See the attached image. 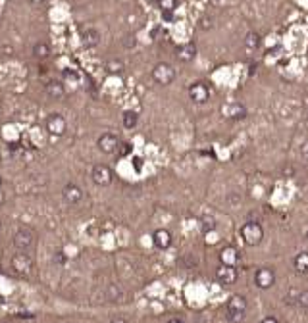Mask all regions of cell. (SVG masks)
Returning a JSON list of instances; mask_svg holds the SVG:
<instances>
[{
  "mask_svg": "<svg viewBox=\"0 0 308 323\" xmlns=\"http://www.w3.org/2000/svg\"><path fill=\"white\" fill-rule=\"evenodd\" d=\"M162 17L166 21H172V19H174V14H162Z\"/></svg>",
  "mask_w": 308,
  "mask_h": 323,
  "instance_id": "34",
  "label": "cell"
},
{
  "mask_svg": "<svg viewBox=\"0 0 308 323\" xmlns=\"http://www.w3.org/2000/svg\"><path fill=\"white\" fill-rule=\"evenodd\" d=\"M189 98L195 102V104H206L210 100V89L206 83L202 81H196L189 85Z\"/></svg>",
  "mask_w": 308,
  "mask_h": 323,
  "instance_id": "7",
  "label": "cell"
},
{
  "mask_svg": "<svg viewBox=\"0 0 308 323\" xmlns=\"http://www.w3.org/2000/svg\"><path fill=\"white\" fill-rule=\"evenodd\" d=\"M166 323H185V322H183L181 318H170V320H168Z\"/></svg>",
  "mask_w": 308,
  "mask_h": 323,
  "instance_id": "33",
  "label": "cell"
},
{
  "mask_svg": "<svg viewBox=\"0 0 308 323\" xmlns=\"http://www.w3.org/2000/svg\"><path fill=\"white\" fill-rule=\"evenodd\" d=\"M260 323H279V322H277L274 316H268V318H264V320H262Z\"/></svg>",
  "mask_w": 308,
  "mask_h": 323,
  "instance_id": "31",
  "label": "cell"
},
{
  "mask_svg": "<svg viewBox=\"0 0 308 323\" xmlns=\"http://www.w3.org/2000/svg\"><path fill=\"white\" fill-rule=\"evenodd\" d=\"M91 179H93V183L98 185V187H108L114 181V171L106 163H97L91 169Z\"/></svg>",
  "mask_w": 308,
  "mask_h": 323,
  "instance_id": "5",
  "label": "cell"
},
{
  "mask_svg": "<svg viewBox=\"0 0 308 323\" xmlns=\"http://www.w3.org/2000/svg\"><path fill=\"white\" fill-rule=\"evenodd\" d=\"M239 235H241L245 244L258 246L260 242H262V239H264V229H262V225H260L258 221H246L239 229Z\"/></svg>",
  "mask_w": 308,
  "mask_h": 323,
  "instance_id": "2",
  "label": "cell"
},
{
  "mask_svg": "<svg viewBox=\"0 0 308 323\" xmlns=\"http://www.w3.org/2000/svg\"><path fill=\"white\" fill-rule=\"evenodd\" d=\"M29 2H33V4H43L45 0H29Z\"/></svg>",
  "mask_w": 308,
  "mask_h": 323,
  "instance_id": "35",
  "label": "cell"
},
{
  "mask_svg": "<svg viewBox=\"0 0 308 323\" xmlns=\"http://www.w3.org/2000/svg\"><path fill=\"white\" fill-rule=\"evenodd\" d=\"M56 262H58V264H64L65 262V256L62 252H56Z\"/></svg>",
  "mask_w": 308,
  "mask_h": 323,
  "instance_id": "32",
  "label": "cell"
},
{
  "mask_svg": "<svg viewBox=\"0 0 308 323\" xmlns=\"http://www.w3.org/2000/svg\"><path fill=\"white\" fill-rule=\"evenodd\" d=\"M299 152H301V158L303 160H307L308 162V139L301 145V148H299Z\"/></svg>",
  "mask_w": 308,
  "mask_h": 323,
  "instance_id": "28",
  "label": "cell"
},
{
  "mask_svg": "<svg viewBox=\"0 0 308 323\" xmlns=\"http://www.w3.org/2000/svg\"><path fill=\"white\" fill-rule=\"evenodd\" d=\"M237 269L235 266H226V264H220V268L216 269V279L222 283V285H233L237 281Z\"/></svg>",
  "mask_w": 308,
  "mask_h": 323,
  "instance_id": "12",
  "label": "cell"
},
{
  "mask_svg": "<svg viewBox=\"0 0 308 323\" xmlns=\"http://www.w3.org/2000/svg\"><path fill=\"white\" fill-rule=\"evenodd\" d=\"M47 95H49L50 98H62L65 95L64 83H60V81H50L49 85H47Z\"/></svg>",
  "mask_w": 308,
  "mask_h": 323,
  "instance_id": "18",
  "label": "cell"
},
{
  "mask_svg": "<svg viewBox=\"0 0 308 323\" xmlns=\"http://www.w3.org/2000/svg\"><path fill=\"white\" fill-rule=\"evenodd\" d=\"M81 43L85 49H95L98 43H100V33L97 29H93V27H89V29H85L81 33Z\"/></svg>",
  "mask_w": 308,
  "mask_h": 323,
  "instance_id": "16",
  "label": "cell"
},
{
  "mask_svg": "<svg viewBox=\"0 0 308 323\" xmlns=\"http://www.w3.org/2000/svg\"><path fill=\"white\" fill-rule=\"evenodd\" d=\"M12 269H14V273L21 275V277H27L33 271V260L27 254H16L12 258Z\"/></svg>",
  "mask_w": 308,
  "mask_h": 323,
  "instance_id": "11",
  "label": "cell"
},
{
  "mask_svg": "<svg viewBox=\"0 0 308 323\" xmlns=\"http://www.w3.org/2000/svg\"><path fill=\"white\" fill-rule=\"evenodd\" d=\"M246 314V298L241 294H233L226 304V318L231 323H241Z\"/></svg>",
  "mask_w": 308,
  "mask_h": 323,
  "instance_id": "1",
  "label": "cell"
},
{
  "mask_svg": "<svg viewBox=\"0 0 308 323\" xmlns=\"http://www.w3.org/2000/svg\"><path fill=\"white\" fill-rule=\"evenodd\" d=\"M106 71H108L110 75H120V73H123V62H120V60H110V62L106 64Z\"/></svg>",
  "mask_w": 308,
  "mask_h": 323,
  "instance_id": "23",
  "label": "cell"
},
{
  "mask_svg": "<svg viewBox=\"0 0 308 323\" xmlns=\"http://www.w3.org/2000/svg\"><path fill=\"white\" fill-rule=\"evenodd\" d=\"M0 204H4V193L0 191Z\"/></svg>",
  "mask_w": 308,
  "mask_h": 323,
  "instance_id": "36",
  "label": "cell"
},
{
  "mask_svg": "<svg viewBox=\"0 0 308 323\" xmlns=\"http://www.w3.org/2000/svg\"><path fill=\"white\" fill-rule=\"evenodd\" d=\"M0 187H2V177H0Z\"/></svg>",
  "mask_w": 308,
  "mask_h": 323,
  "instance_id": "40",
  "label": "cell"
},
{
  "mask_svg": "<svg viewBox=\"0 0 308 323\" xmlns=\"http://www.w3.org/2000/svg\"><path fill=\"white\" fill-rule=\"evenodd\" d=\"M122 121H123V127L125 129H133L139 123V115H137V112H133V110H127V112H123V115H122Z\"/></svg>",
  "mask_w": 308,
  "mask_h": 323,
  "instance_id": "20",
  "label": "cell"
},
{
  "mask_svg": "<svg viewBox=\"0 0 308 323\" xmlns=\"http://www.w3.org/2000/svg\"><path fill=\"white\" fill-rule=\"evenodd\" d=\"M176 56H178V60L181 62H193L196 56V45L195 43H185V45H181L176 49Z\"/></svg>",
  "mask_w": 308,
  "mask_h": 323,
  "instance_id": "14",
  "label": "cell"
},
{
  "mask_svg": "<svg viewBox=\"0 0 308 323\" xmlns=\"http://www.w3.org/2000/svg\"><path fill=\"white\" fill-rule=\"evenodd\" d=\"M297 306L308 308V291H301V294H299V300H297Z\"/></svg>",
  "mask_w": 308,
  "mask_h": 323,
  "instance_id": "26",
  "label": "cell"
},
{
  "mask_svg": "<svg viewBox=\"0 0 308 323\" xmlns=\"http://www.w3.org/2000/svg\"><path fill=\"white\" fill-rule=\"evenodd\" d=\"M0 233H2V221H0Z\"/></svg>",
  "mask_w": 308,
  "mask_h": 323,
  "instance_id": "39",
  "label": "cell"
},
{
  "mask_svg": "<svg viewBox=\"0 0 308 323\" xmlns=\"http://www.w3.org/2000/svg\"><path fill=\"white\" fill-rule=\"evenodd\" d=\"M125 39H127V41H125V45H127V47H133V45H135V35H127Z\"/></svg>",
  "mask_w": 308,
  "mask_h": 323,
  "instance_id": "30",
  "label": "cell"
},
{
  "mask_svg": "<svg viewBox=\"0 0 308 323\" xmlns=\"http://www.w3.org/2000/svg\"><path fill=\"white\" fill-rule=\"evenodd\" d=\"M299 294H301V291H299V289H289V292L283 296V302H285V304H297Z\"/></svg>",
  "mask_w": 308,
  "mask_h": 323,
  "instance_id": "25",
  "label": "cell"
},
{
  "mask_svg": "<svg viewBox=\"0 0 308 323\" xmlns=\"http://www.w3.org/2000/svg\"><path fill=\"white\" fill-rule=\"evenodd\" d=\"M212 2H216V4H218V2H224V0H212Z\"/></svg>",
  "mask_w": 308,
  "mask_h": 323,
  "instance_id": "38",
  "label": "cell"
},
{
  "mask_svg": "<svg viewBox=\"0 0 308 323\" xmlns=\"http://www.w3.org/2000/svg\"><path fill=\"white\" fill-rule=\"evenodd\" d=\"M45 129L52 137H62L67 131V121H65V117L62 113H50L49 117L45 119Z\"/></svg>",
  "mask_w": 308,
  "mask_h": 323,
  "instance_id": "4",
  "label": "cell"
},
{
  "mask_svg": "<svg viewBox=\"0 0 308 323\" xmlns=\"http://www.w3.org/2000/svg\"><path fill=\"white\" fill-rule=\"evenodd\" d=\"M220 262L226 264V266H235L239 262V252L233 246H224L220 250Z\"/></svg>",
  "mask_w": 308,
  "mask_h": 323,
  "instance_id": "17",
  "label": "cell"
},
{
  "mask_svg": "<svg viewBox=\"0 0 308 323\" xmlns=\"http://www.w3.org/2000/svg\"><path fill=\"white\" fill-rule=\"evenodd\" d=\"M254 283L256 287L266 291V289H272L276 285V273L272 268H260L258 271L254 273Z\"/></svg>",
  "mask_w": 308,
  "mask_h": 323,
  "instance_id": "10",
  "label": "cell"
},
{
  "mask_svg": "<svg viewBox=\"0 0 308 323\" xmlns=\"http://www.w3.org/2000/svg\"><path fill=\"white\" fill-rule=\"evenodd\" d=\"M152 79L156 81L158 85H172L174 79H176V69L170 64H166V62H160L152 69Z\"/></svg>",
  "mask_w": 308,
  "mask_h": 323,
  "instance_id": "6",
  "label": "cell"
},
{
  "mask_svg": "<svg viewBox=\"0 0 308 323\" xmlns=\"http://www.w3.org/2000/svg\"><path fill=\"white\" fill-rule=\"evenodd\" d=\"M305 237H307V239H308V231H307V235H305Z\"/></svg>",
  "mask_w": 308,
  "mask_h": 323,
  "instance_id": "41",
  "label": "cell"
},
{
  "mask_svg": "<svg viewBox=\"0 0 308 323\" xmlns=\"http://www.w3.org/2000/svg\"><path fill=\"white\" fill-rule=\"evenodd\" d=\"M246 106L237 102V100H231V102H226L222 104V115L227 117V119H245L246 117Z\"/></svg>",
  "mask_w": 308,
  "mask_h": 323,
  "instance_id": "9",
  "label": "cell"
},
{
  "mask_svg": "<svg viewBox=\"0 0 308 323\" xmlns=\"http://www.w3.org/2000/svg\"><path fill=\"white\" fill-rule=\"evenodd\" d=\"M152 242H154V246L160 248V250L170 248V244H172V235H170V231H168V229H156V231L152 233Z\"/></svg>",
  "mask_w": 308,
  "mask_h": 323,
  "instance_id": "15",
  "label": "cell"
},
{
  "mask_svg": "<svg viewBox=\"0 0 308 323\" xmlns=\"http://www.w3.org/2000/svg\"><path fill=\"white\" fill-rule=\"evenodd\" d=\"M245 47L246 49H258L260 47V35L258 33H254V31H250L248 35H246V39H245Z\"/></svg>",
  "mask_w": 308,
  "mask_h": 323,
  "instance_id": "24",
  "label": "cell"
},
{
  "mask_svg": "<svg viewBox=\"0 0 308 323\" xmlns=\"http://www.w3.org/2000/svg\"><path fill=\"white\" fill-rule=\"evenodd\" d=\"M293 266L299 273H308V252H301L293 260Z\"/></svg>",
  "mask_w": 308,
  "mask_h": 323,
  "instance_id": "19",
  "label": "cell"
},
{
  "mask_svg": "<svg viewBox=\"0 0 308 323\" xmlns=\"http://www.w3.org/2000/svg\"><path fill=\"white\" fill-rule=\"evenodd\" d=\"M148 2H152V4H160V0H148Z\"/></svg>",
  "mask_w": 308,
  "mask_h": 323,
  "instance_id": "37",
  "label": "cell"
},
{
  "mask_svg": "<svg viewBox=\"0 0 308 323\" xmlns=\"http://www.w3.org/2000/svg\"><path fill=\"white\" fill-rule=\"evenodd\" d=\"M62 196H64V200L67 204H79L83 200V191L81 187L69 183V185H65L64 189H62Z\"/></svg>",
  "mask_w": 308,
  "mask_h": 323,
  "instance_id": "13",
  "label": "cell"
},
{
  "mask_svg": "<svg viewBox=\"0 0 308 323\" xmlns=\"http://www.w3.org/2000/svg\"><path fill=\"white\" fill-rule=\"evenodd\" d=\"M35 244H37V233L33 229H29V227L17 229L16 235H14V246H16L17 250L29 252V250L35 248Z\"/></svg>",
  "mask_w": 308,
  "mask_h": 323,
  "instance_id": "3",
  "label": "cell"
},
{
  "mask_svg": "<svg viewBox=\"0 0 308 323\" xmlns=\"http://www.w3.org/2000/svg\"><path fill=\"white\" fill-rule=\"evenodd\" d=\"M108 323H127V320H125V318H122V316H116V318H112Z\"/></svg>",
  "mask_w": 308,
  "mask_h": 323,
  "instance_id": "29",
  "label": "cell"
},
{
  "mask_svg": "<svg viewBox=\"0 0 308 323\" xmlns=\"http://www.w3.org/2000/svg\"><path fill=\"white\" fill-rule=\"evenodd\" d=\"M33 56H35L37 60H47L50 56V47L47 43H37V45L33 47Z\"/></svg>",
  "mask_w": 308,
  "mask_h": 323,
  "instance_id": "21",
  "label": "cell"
},
{
  "mask_svg": "<svg viewBox=\"0 0 308 323\" xmlns=\"http://www.w3.org/2000/svg\"><path fill=\"white\" fill-rule=\"evenodd\" d=\"M120 145H122V141H120L118 135H114V133H102L97 141L98 150L104 152V154H116L118 148H120Z\"/></svg>",
  "mask_w": 308,
  "mask_h": 323,
  "instance_id": "8",
  "label": "cell"
},
{
  "mask_svg": "<svg viewBox=\"0 0 308 323\" xmlns=\"http://www.w3.org/2000/svg\"><path fill=\"white\" fill-rule=\"evenodd\" d=\"M178 4L179 0H160V10H162V14H174L176 10H178Z\"/></svg>",
  "mask_w": 308,
  "mask_h": 323,
  "instance_id": "22",
  "label": "cell"
},
{
  "mask_svg": "<svg viewBox=\"0 0 308 323\" xmlns=\"http://www.w3.org/2000/svg\"><path fill=\"white\" fill-rule=\"evenodd\" d=\"M131 150H133V146H131L129 143H122L120 148H118V154H120V156H127V154H131Z\"/></svg>",
  "mask_w": 308,
  "mask_h": 323,
  "instance_id": "27",
  "label": "cell"
}]
</instances>
